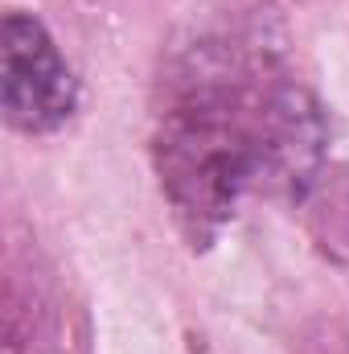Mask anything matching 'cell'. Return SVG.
Segmentation results:
<instances>
[{
	"mask_svg": "<svg viewBox=\"0 0 349 354\" xmlns=\"http://www.w3.org/2000/svg\"><path fill=\"white\" fill-rule=\"evenodd\" d=\"M0 99L4 120L25 136L58 132L79 107L74 71L50 29L29 12H8L0 25Z\"/></svg>",
	"mask_w": 349,
	"mask_h": 354,
	"instance_id": "cell-2",
	"label": "cell"
},
{
	"mask_svg": "<svg viewBox=\"0 0 349 354\" xmlns=\"http://www.w3.org/2000/svg\"><path fill=\"white\" fill-rule=\"evenodd\" d=\"M321 149L317 103L255 37H201L165 79L152 157L193 248L218 239L251 194L308 181Z\"/></svg>",
	"mask_w": 349,
	"mask_h": 354,
	"instance_id": "cell-1",
	"label": "cell"
}]
</instances>
